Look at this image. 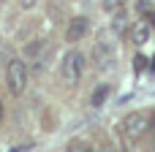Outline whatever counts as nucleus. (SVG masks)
Listing matches in <instances>:
<instances>
[{"instance_id":"obj_1","label":"nucleus","mask_w":155,"mask_h":152,"mask_svg":"<svg viewBox=\"0 0 155 152\" xmlns=\"http://www.w3.org/2000/svg\"><path fill=\"white\" fill-rule=\"evenodd\" d=\"M84 65H87V57L79 52V49H65L63 54H60V65H57V71H60V82L65 84V87H76L79 82H82V73H84Z\"/></svg>"},{"instance_id":"obj_2","label":"nucleus","mask_w":155,"mask_h":152,"mask_svg":"<svg viewBox=\"0 0 155 152\" xmlns=\"http://www.w3.org/2000/svg\"><path fill=\"white\" fill-rule=\"evenodd\" d=\"M90 63H93V68H95L98 73L114 71V65H117V44H114L109 35H101L98 41H93Z\"/></svg>"},{"instance_id":"obj_3","label":"nucleus","mask_w":155,"mask_h":152,"mask_svg":"<svg viewBox=\"0 0 155 152\" xmlns=\"http://www.w3.org/2000/svg\"><path fill=\"white\" fill-rule=\"evenodd\" d=\"M150 128H153L150 112H128V114L123 117V122H120V133H123L128 141L144 139V136L150 133Z\"/></svg>"},{"instance_id":"obj_4","label":"nucleus","mask_w":155,"mask_h":152,"mask_svg":"<svg viewBox=\"0 0 155 152\" xmlns=\"http://www.w3.org/2000/svg\"><path fill=\"white\" fill-rule=\"evenodd\" d=\"M27 82H30V68H27V60H11L5 65V90L11 95H22L27 90Z\"/></svg>"},{"instance_id":"obj_5","label":"nucleus","mask_w":155,"mask_h":152,"mask_svg":"<svg viewBox=\"0 0 155 152\" xmlns=\"http://www.w3.org/2000/svg\"><path fill=\"white\" fill-rule=\"evenodd\" d=\"M128 38H131V44L139 46V49L147 46V44L155 38V30H153V24H150V19H139V22H134L131 30H128Z\"/></svg>"},{"instance_id":"obj_6","label":"nucleus","mask_w":155,"mask_h":152,"mask_svg":"<svg viewBox=\"0 0 155 152\" xmlns=\"http://www.w3.org/2000/svg\"><path fill=\"white\" fill-rule=\"evenodd\" d=\"M90 35V19L87 16H74L71 22H68V27H65V41L74 46V44H79V41H84Z\"/></svg>"},{"instance_id":"obj_7","label":"nucleus","mask_w":155,"mask_h":152,"mask_svg":"<svg viewBox=\"0 0 155 152\" xmlns=\"http://www.w3.org/2000/svg\"><path fill=\"white\" fill-rule=\"evenodd\" d=\"M46 49H49V44H46L44 38H35V41L25 44V60H30V63H35V68H41Z\"/></svg>"},{"instance_id":"obj_8","label":"nucleus","mask_w":155,"mask_h":152,"mask_svg":"<svg viewBox=\"0 0 155 152\" xmlns=\"http://www.w3.org/2000/svg\"><path fill=\"white\" fill-rule=\"evenodd\" d=\"M128 30H131V24H128L125 8H123V11H114V14H112V33H114V35H125Z\"/></svg>"},{"instance_id":"obj_9","label":"nucleus","mask_w":155,"mask_h":152,"mask_svg":"<svg viewBox=\"0 0 155 152\" xmlns=\"http://www.w3.org/2000/svg\"><path fill=\"white\" fill-rule=\"evenodd\" d=\"M109 84H98L95 90H93V95H90V106H95V109H101V106H106V101H109Z\"/></svg>"},{"instance_id":"obj_10","label":"nucleus","mask_w":155,"mask_h":152,"mask_svg":"<svg viewBox=\"0 0 155 152\" xmlns=\"http://www.w3.org/2000/svg\"><path fill=\"white\" fill-rule=\"evenodd\" d=\"M101 5H104L106 14H114V11H123L128 5V0H101Z\"/></svg>"},{"instance_id":"obj_11","label":"nucleus","mask_w":155,"mask_h":152,"mask_svg":"<svg viewBox=\"0 0 155 152\" xmlns=\"http://www.w3.org/2000/svg\"><path fill=\"white\" fill-rule=\"evenodd\" d=\"M147 68H150V57H144V54L139 52V54L134 57V71H136V73H142V71H147Z\"/></svg>"},{"instance_id":"obj_12","label":"nucleus","mask_w":155,"mask_h":152,"mask_svg":"<svg viewBox=\"0 0 155 152\" xmlns=\"http://www.w3.org/2000/svg\"><path fill=\"white\" fill-rule=\"evenodd\" d=\"M136 8H139V14H147L155 8V0H136Z\"/></svg>"},{"instance_id":"obj_13","label":"nucleus","mask_w":155,"mask_h":152,"mask_svg":"<svg viewBox=\"0 0 155 152\" xmlns=\"http://www.w3.org/2000/svg\"><path fill=\"white\" fill-rule=\"evenodd\" d=\"M35 5H38V0H19V8H25V11H30Z\"/></svg>"},{"instance_id":"obj_14","label":"nucleus","mask_w":155,"mask_h":152,"mask_svg":"<svg viewBox=\"0 0 155 152\" xmlns=\"http://www.w3.org/2000/svg\"><path fill=\"white\" fill-rule=\"evenodd\" d=\"M147 19H150V24H153V30H155V8H153V11H147Z\"/></svg>"},{"instance_id":"obj_15","label":"nucleus","mask_w":155,"mask_h":152,"mask_svg":"<svg viewBox=\"0 0 155 152\" xmlns=\"http://www.w3.org/2000/svg\"><path fill=\"white\" fill-rule=\"evenodd\" d=\"M150 71H155V57H153V60H150Z\"/></svg>"},{"instance_id":"obj_16","label":"nucleus","mask_w":155,"mask_h":152,"mask_svg":"<svg viewBox=\"0 0 155 152\" xmlns=\"http://www.w3.org/2000/svg\"><path fill=\"white\" fill-rule=\"evenodd\" d=\"M0 120H3V101H0Z\"/></svg>"},{"instance_id":"obj_17","label":"nucleus","mask_w":155,"mask_h":152,"mask_svg":"<svg viewBox=\"0 0 155 152\" xmlns=\"http://www.w3.org/2000/svg\"><path fill=\"white\" fill-rule=\"evenodd\" d=\"M3 3H5V0H0V8H3Z\"/></svg>"}]
</instances>
